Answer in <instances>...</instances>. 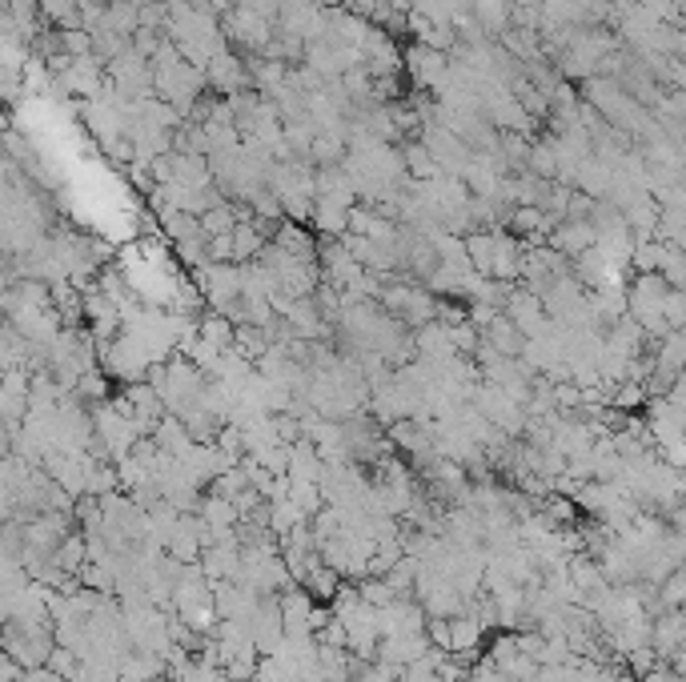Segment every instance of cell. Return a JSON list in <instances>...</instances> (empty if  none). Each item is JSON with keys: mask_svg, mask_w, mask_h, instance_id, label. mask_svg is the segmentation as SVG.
<instances>
[{"mask_svg": "<svg viewBox=\"0 0 686 682\" xmlns=\"http://www.w3.org/2000/svg\"><path fill=\"white\" fill-rule=\"evenodd\" d=\"M197 221H201V237H221V233H233V225H237V217H233V201H221V205L205 209Z\"/></svg>", "mask_w": 686, "mask_h": 682, "instance_id": "obj_15", "label": "cell"}, {"mask_svg": "<svg viewBox=\"0 0 686 682\" xmlns=\"http://www.w3.org/2000/svg\"><path fill=\"white\" fill-rule=\"evenodd\" d=\"M346 213H350V205H337L329 197H313L309 225L317 229V237H346Z\"/></svg>", "mask_w": 686, "mask_h": 682, "instance_id": "obj_8", "label": "cell"}, {"mask_svg": "<svg viewBox=\"0 0 686 682\" xmlns=\"http://www.w3.org/2000/svg\"><path fill=\"white\" fill-rule=\"evenodd\" d=\"M233 350L245 362H257L269 350V329H261V325H233Z\"/></svg>", "mask_w": 686, "mask_h": 682, "instance_id": "obj_12", "label": "cell"}, {"mask_svg": "<svg viewBox=\"0 0 686 682\" xmlns=\"http://www.w3.org/2000/svg\"><path fill=\"white\" fill-rule=\"evenodd\" d=\"M546 245L570 261V257H578V253H586V249L594 245V229H590V221H570V217H566V221H558V225L546 233Z\"/></svg>", "mask_w": 686, "mask_h": 682, "instance_id": "obj_5", "label": "cell"}, {"mask_svg": "<svg viewBox=\"0 0 686 682\" xmlns=\"http://www.w3.org/2000/svg\"><path fill=\"white\" fill-rule=\"evenodd\" d=\"M662 257H666V245L654 241V237H642V241H634V249H630V269H634V273H658Z\"/></svg>", "mask_w": 686, "mask_h": 682, "instance_id": "obj_14", "label": "cell"}, {"mask_svg": "<svg viewBox=\"0 0 686 682\" xmlns=\"http://www.w3.org/2000/svg\"><path fill=\"white\" fill-rule=\"evenodd\" d=\"M201 93H209L201 69H193L185 61H173L165 69H153V97L165 101V105H173L181 117H189V109L201 101Z\"/></svg>", "mask_w": 686, "mask_h": 682, "instance_id": "obj_1", "label": "cell"}, {"mask_svg": "<svg viewBox=\"0 0 686 682\" xmlns=\"http://www.w3.org/2000/svg\"><path fill=\"white\" fill-rule=\"evenodd\" d=\"M502 313H506L514 325H518V333H522V337H542V333L550 329V317H546L542 301H538L534 293H526L522 285H514V293L506 297Z\"/></svg>", "mask_w": 686, "mask_h": 682, "instance_id": "obj_3", "label": "cell"}, {"mask_svg": "<svg viewBox=\"0 0 686 682\" xmlns=\"http://www.w3.org/2000/svg\"><path fill=\"white\" fill-rule=\"evenodd\" d=\"M205 89L213 97H233V93L253 89L249 85V73H245V57L241 53H229V49H221L217 57H209V65H205Z\"/></svg>", "mask_w": 686, "mask_h": 682, "instance_id": "obj_2", "label": "cell"}, {"mask_svg": "<svg viewBox=\"0 0 686 682\" xmlns=\"http://www.w3.org/2000/svg\"><path fill=\"white\" fill-rule=\"evenodd\" d=\"M662 321H666V329H682V321H686V293H682V289H670V293H666Z\"/></svg>", "mask_w": 686, "mask_h": 682, "instance_id": "obj_19", "label": "cell"}, {"mask_svg": "<svg viewBox=\"0 0 686 682\" xmlns=\"http://www.w3.org/2000/svg\"><path fill=\"white\" fill-rule=\"evenodd\" d=\"M161 225H165V233L173 237V245H177V241H193V237H201V221H197L193 213H181V209L161 213Z\"/></svg>", "mask_w": 686, "mask_h": 682, "instance_id": "obj_16", "label": "cell"}, {"mask_svg": "<svg viewBox=\"0 0 686 682\" xmlns=\"http://www.w3.org/2000/svg\"><path fill=\"white\" fill-rule=\"evenodd\" d=\"M406 69H410V77H414L418 89H430V93H442L446 89V73H450L446 53H434L426 45H414L410 57H406Z\"/></svg>", "mask_w": 686, "mask_h": 682, "instance_id": "obj_4", "label": "cell"}, {"mask_svg": "<svg viewBox=\"0 0 686 682\" xmlns=\"http://www.w3.org/2000/svg\"><path fill=\"white\" fill-rule=\"evenodd\" d=\"M638 682H682V674H678V670H670L666 662H658V666H654L650 674H642Z\"/></svg>", "mask_w": 686, "mask_h": 682, "instance_id": "obj_21", "label": "cell"}, {"mask_svg": "<svg viewBox=\"0 0 686 682\" xmlns=\"http://www.w3.org/2000/svg\"><path fill=\"white\" fill-rule=\"evenodd\" d=\"M658 277L670 285V289H682L686 285V261H682V249L678 245H666V257L658 265Z\"/></svg>", "mask_w": 686, "mask_h": 682, "instance_id": "obj_18", "label": "cell"}, {"mask_svg": "<svg viewBox=\"0 0 686 682\" xmlns=\"http://www.w3.org/2000/svg\"><path fill=\"white\" fill-rule=\"evenodd\" d=\"M21 678H25V666L0 650V682H21Z\"/></svg>", "mask_w": 686, "mask_h": 682, "instance_id": "obj_20", "label": "cell"}, {"mask_svg": "<svg viewBox=\"0 0 686 682\" xmlns=\"http://www.w3.org/2000/svg\"><path fill=\"white\" fill-rule=\"evenodd\" d=\"M229 241H233V265H245V261H253V257L265 249V233H261L253 221H249V225H233Z\"/></svg>", "mask_w": 686, "mask_h": 682, "instance_id": "obj_13", "label": "cell"}, {"mask_svg": "<svg viewBox=\"0 0 686 682\" xmlns=\"http://www.w3.org/2000/svg\"><path fill=\"white\" fill-rule=\"evenodd\" d=\"M358 586V598L366 602V606H374V610H382V606H390L398 594H394V586L386 582V578H362V582H354Z\"/></svg>", "mask_w": 686, "mask_h": 682, "instance_id": "obj_17", "label": "cell"}, {"mask_svg": "<svg viewBox=\"0 0 686 682\" xmlns=\"http://www.w3.org/2000/svg\"><path fill=\"white\" fill-rule=\"evenodd\" d=\"M478 341H482L486 350H494L498 358H518V354H522V341H526V337L518 333V325H514V321L506 317V313H498V317H494L490 325H482V329H478Z\"/></svg>", "mask_w": 686, "mask_h": 682, "instance_id": "obj_6", "label": "cell"}, {"mask_svg": "<svg viewBox=\"0 0 686 682\" xmlns=\"http://www.w3.org/2000/svg\"><path fill=\"white\" fill-rule=\"evenodd\" d=\"M446 626H450V654H458V658H478L486 630H482L470 614H454V618H446Z\"/></svg>", "mask_w": 686, "mask_h": 682, "instance_id": "obj_7", "label": "cell"}, {"mask_svg": "<svg viewBox=\"0 0 686 682\" xmlns=\"http://www.w3.org/2000/svg\"><path fill=\"white\" fill-rule=\"evenodd\" d=\"M466 9L482 25L486 37H502L510 29V0H470Z\"/></svg>", "mask_w": 686, "mask_h": 682, "instance_id": "obj_9", "label": "cell"}, {"mask_svg": "<svg viewBox=\"0 0 686 682\" xmlns=\"http://www.w3.org/2000/svg\"><path fill=\"white\" fill-rule=\"evenodd\" d=\"M197 337L205 346H213L217 354H225L233 346V321L221 313H205V317H197Z\"/></svg>", "mask_w": 686, "mask_h": 682, "instance_id": "obj_10", "label": "cell"}, {"mask_svg": "<svg viewBox=\"0 0 686 682\" xmlns=\"http://www.w3.org/2000/svg\"><path fill=\"white\" fill-rule=\"evenodd\" d=\"M402 165H406V173L414 177V181H430V177H438V165H434V157L426 153V145L418 141V137H410V141H402Z\"/></svg>", "mask_w": 686, "mask_h": 682, "instance_id": "obj_11", "label": "cell"}]
</instances>
